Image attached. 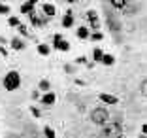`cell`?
Instances as JSON below:
<instances>
[{"instance_id":"cell-25","label":"cell","mask_w":147,"mask_h":138,"mask_svg":"<svg viewBox=\"0 0 147 138\" xmlns=\"http://www.w3.org/2000/svg\"><path fill=\"white\" fill-rule=\"evenodd\" d=\"M30 114H32L34 117H40V116H42V114H40V110L36 108V106H30Z\"/></svg>"},{"instance_id":"cell-21","label":"cell","mask_w":147,"mask_h":138,"mask_svg":"<svg viewBox=\"0 0 147 138\" xmlns=\"http://www.w3.org/2000/svg\"><path fill=\"white\" fill-rule=\"evenodd\" d=\"M140 93H142L143 97H147V78L143 80L142 83H140Z\"/></svg>"},{"instance_id":"cell-14","label":"cell","mask_w":147,"mask_h":138,"mask_svg":"<svg viewBox=\"0 0 147 138\" xmlns=\"http://www.w3.org/2000/svg\"><path fill=\"white\" fill-rule=\"evenodd\" d=\"M34 10H36V8H34V4H30L28 0H26L25 4H21V13H28V15H30Z\"/></svg>"},{"instance_id":"cell-24","label":"cell","mask_w":147,"mask_h":138,"mask_svg":"<svg viewBox=\"0 0 147 138\" xmlns=\"http://www.w3.org/2000/svg\"><path fill=\"white\" fill-rule=\"evenodd\" d=\"M8 25H9V27H19L21 23H19L17 17H9V19H8Z\"/></svg>"},{"instance_id":"cell-13","label":"cell","mask_w":147,"mask_h":138,"mask_svg":"<svg viewBox=\"0 0 147 138\" xmlns=\"http://www.w3.org/2000/svg\"><path fill=\"white\" fill-rule=\"evenodd\" d=\"M109 2H111V6L115 10H125L126 4H128V0H109Z\"/></svg>"},{"instance_id":"cell-5","label":"cell","mask_w":147,"mask_h":138,"mask_svg":"<svg viewBox=\"0 0 147 138\" xmlns=\"http://www.w3.org/2000/svg\"><path fill=\"white\" fill-rule=\"evenodd\" d=\"M85 17H87V21H89V27H92V29L98 30V27H100V19H98V13H96L94 10H89V12L85 13Z\"/></svg>"},{"instance_id":"cell-7","label":"cell","mask_w":147,"mask_h":138,"mask_svg":"<svg viewBox=\"0 0 147 138\" xmlns=\"http://www.w3.org/2000/svg\"><path fill=\"white\" fill-rule=\"evenodd\" d=\"M30 21H32V25H34V27H45L47 19H45V17H40L36 12H32L30 13Z\"/></svg>"},{"instance_id":"cell-32","label":"cell","mask_w":147,"mask_h":138,"mask_svg":"<svg viewBox=\"0 0 147 138\" xmlns=\"http://www.w3.org/2000/svg\"><path fill=\"white\" fill-rule=\"evenodd\" d=\"M140 138H147V136H143V134H142V136H140Z\"/></svg>"},{"instance_id":"cell-12","label":"cell","mask_w":147,"mask_h":138,"mask_svg":"<svg viewBox=\"0 0 147 138\" xmlns=\"http://www.w3.org/2000/svg\"><path fill=\"white\" fill-rule=\"evenodd\" d=\"M11 48L15 51H21V49H25V42L21 38H11Z\"/></svg>"},{"instance_id":"cell-19","label":"cell","mask_w":147,"mask_h":138,"mask_svg":"<svg viewBox=\"0 0 147 138\" xmlns=\"http://www.w3.org/2000/svg\"><path fill=\"white\" fill-rule=\"evenodd\" d=\"M49 87H51V83H49L47 80H40L38 89H42V91H45V93H47V91H49Z\"/></svg>"},{"instance_id":"cell-1","label":"cell","mask_w":147,"mask_h":138,"mask_svg":"<svg viewBox=\"0 0 147 138\" xmlns=\"http://www.w3.org/2000/svg\"><path fill=\"white\" fill-rule=\"evenodd\" d=\"M2 85H4L6 91L19 89V85H21V74H19L17 70H9V72L4 76V80H2Z\"/></svg>"},{"instance_id":"cell-29","label":"cell","mask_w":147,"mask_h":138,"mask_svg":"<svg viewBox=\"0 0 147 138\" xmlns=\"http://www.w3.org/2000/svg\"><path fill=\"white\" fill-rule=\"evenodd\" d=\"M142 134H143V136H147V123H143V125H142Z\"/></svg>"},{"instance_id":"cell-22","label":"cell","mask_w":147,"mask_h":138,"mask_svg":"<svg viewBox=\"0 0 147 138\" xmlns=\"http://www.w3.org/2000/svg\"><path fill=\"white\" fill-rule=\"evenodd\" d=\"M89 38H91V40H94V42H100V40L104 38V34H102V32L98 30V32H92V34L89 36Z\"/></svg>"},{"instance_id":"cell-9","label":"cell","mask_w":147,"mask_h":138,"mask_svg":"<svg viewBox=\"0 0 147 138\" xmlns=\"http://www.w3.org/2000/svg\"><path fill=\"white\" fill-rule=\"evenodd\" d=\"M42 10H43V15L45 17H55V13H57V8L53 4H42Z\"/></svg>"},{"instance_id":"cell-27","label":"cell","mask_w":147,"mask_h":138,"mask_svg":"<svg viewBox=\"0 0 147 138\" xmlns=\"http://www.w3.org/2000/svg\"><path fill=\"white\" fill-rule=\"evenodd\" d=\"M76 63H78V65H85L87 59H85V57H78V61H76Z\"/></svg>"},{"instance_id":"cell-28","label":"cell","mask_w":147,"mask_h":138,"mask_svg":"<svg viewBox=\"0 0 147 138\" xmlns=\"http://www.w3.org/2000/svg\"><path fill=\"white\" fill-rule=\"evenodd\" d=\"M17 29H19V32H21V34H26V27L25 25H19Z\"/></svg>"},{"instance_id":"cell-31","label":"cell","mask_w":147,"mask_h":138,"mask_svg":"<svg viewBox=\"0 0 147 138\" xmlns=\"http://www.w3.org/2000/svg\"><path fill=\"white\" fill-rule=\"evenodd\" d=\"M28 2H30V4H36V2H38V0H28Z\"/></svg>"},{"instance_id":"cell-17","label":"cell","mask_w":147,"mask_h":138,"mask_svg":"<svg viewBox=\"0 0 147 138\" xmlns=\"http://www.w3.org/2000/svg\"><path fill=\"white\" fill-rule=\"evenodd\" d=\"M102 55H104V51L100 48L92 49V61H94V63H100V61H102Z\"/></svg>"},{"instance_id":"cell-11","label":"cell","mask_w":147,"mask_h":138,"mask_svg":"<svg viewBox=\"0 0 147 138\" xmlns=\"http://www.w3.org/2000/svg\"><path fill=\"white\" fill-rule=\"evenodd\" d=\"M108 23H109V30H111V32H119V30H121L119 21H117V19H113L111 15H108Z\"/></svg>"},{"instance_id":"cell-4","label":"cell","mask_w":147,"mask_h":138,"mask_svg":"<svg viewBox=\"0 0 147 138\" xmlns=\"http://www.w3.org/2000/svg\"><path fill=\"white\" fill-rule=\"evenodd\" d=\"M53 48L59 49V51H70V44H68V40H64L61 34H55L53 36Z\"/></svg>"},{"instance_id":"cell-15","label":"cell","mask_w":147,"mask_h":138,"mask_svg":"<svg viewBox=\"0 0 147 138\" xmlns=\"http://www.w3.org/2000/svg\"><path fill=\"white\" fill-rule=\"evenodd\" d=\"M89 36H91V32H89V29H87V27H79V29H78V38L87 40Z\"/></svg>"},{"instance_id":"cell-20","label":"cell","mask_w":147,"mask_h":138,"mask_svg":"<svg viewBox=\"0 0 147 138\" xmlns=\"http://www.w3.org/2000/svg\"><path fill=\"white\" fill-rule=\"evenodd\" d=\"M43 134H45V138H55V131H53V127H43Z\"/></svg>"},{"instance_id":"cell-8","label":"cell","mask_w":147,"mask_h":138,"mask_svg":"<svg viewBox=\"0 0 147 138\" xmlns=\"http://www.w3.org/2000/svg\"><path fill=\"white\" fill-rule=\"evenodd\" d=\"M62 27H64V29L74 27V13H72V10H68V12L64 13V17H62Z\"/></svg>"},{"instance_id":"cell-16","label":"cell","mask_w":147,"mask_h":138,"mask_svg":"<svg viewBox=\"0 0 147 138\" xmlns=\"http://www.w3.org/2000/svg\"><path fill=\"white\" fill-rule=\"evenodd\" d=\"M100 63H104L106 66H111L113 63H115V57H113V55H108V53H104V55H102V61H100Z\"/></svg>"},{"instance_id":"cell-10","label":"cell","mask_w":147,"mask_h":138,"mask_svg":"<svg viewBox=\"0 0 147 138\" xmlns=\"http://www.w3.org/2000/svg\"><path fill=\"white\" fill-rule=\"evenodd\" d=\"M55 100H57V97H55V93H51V91H47V93L42 97V104H45V106H53Z\"/></svg>"},{"instance_id":"cell-30","label":"cell","mask_w":147,"mask_h":138,"mask_svg":"<svg viewBox=\"0 0 147 138\" xmlns=\"http://www.w3.org/2000/svg\"><path fill=\"white\" fill-rule=\"evenodd\" d=\"M0 53H2L4 57H8V51H6V48H2V46H0Z\"/></svg>"},{"instance_id":"cell-3","label":"cell","mask_w":147,"mask_h":138,"mask_svg":"<svg viewBox=\"0 0 147 138\" xmlns=\"http://www.w3.org/2000/svg\"><path fill=\"white\" fill-rule=\"evenodd\" d=\"M102 134H104V136H108V138H117V136H121V134H123V125H121V121L106 123Z\"/></svg>"},{"instance_id":"cell-6","label":"cell","mask_w":147,"mask_h":138,"mask_svg":"<svg viewBox=\"0 0 147 138\" xmlns=\"http://www.w3.org/2000/svg\"><path fill=\"white\" fill-rule=\"evenodd\" d=\"M98 99L102 100L104 104H109V106H115V104L119 102V99H117L115 95H109V93H100V95H98Z\"/></svg>"},{"instance_id":"cell-2","label":"cell","mask_w":147,"mask_h":138,"mask_svg":"<svg viewBox=\"0 0 147 138\" xmlns=\"http://www.w3.org/2000/svg\"><path fill=\"white\" fill-rule=\"evenodd\" d=\"M109 119H111V114L106 108H94L91 112V121L98 127H104L106 123H109Z\"/></svg>"},{"instance_id":"cell-26","label":"cell","mask_w":147,"mask_h":138,"mask_svg":"<svg viewBox=\"0 0 147 138\" xmlns=\"http://www.w3.org/2000/svg\"><path fill=\"white\" fill-rule=\"evenodd\" d=\"M64 70H66L68 74H74V72H76V70H74V66H70V65H66V66H64Z\"/></svg>"},{"instance_id":"cell-18","label":"cell","mask_w":147,"mask_h":138,"mask_svg":"<svg viewBox=\"0 0 147 138\" xmlns=\"http://www.w3.org/2000/svg\"><path fill=\"white\" fill-rule=\"evenodd\" d=\"M49 51H51V49H49V46H45V44H40V46H38V53H40V55L47 57Z\"/></svg>"},{"instance_id":"cell-23","label":"cell","mask_w":147,"mask_h":138,"mask_svg":"<svg viewBox=\"0 0 147 138\" xmlns=\"http://www.w3.org/2000/svg\"><path fill=\"white\" fill-rule=\"evenodd\" d=\"M9 13V6L8 4H0V15H8Z\"/></svg>"}]
</instances>
